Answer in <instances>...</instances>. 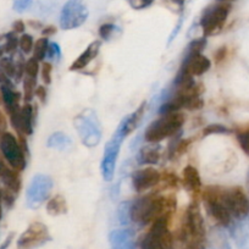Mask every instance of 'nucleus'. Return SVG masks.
I'll return each mask as SVG.
<instances>
[{"label": "nucleus", "instance_id": "11", "mask_svg": "<svg viewBox=\"0 0 249 249\" xmlns=\"http://www.w3.org/2000/svg\"><path fill=\"white\" fill-rule=\"evenodd\" d=\"M222 199L232 217L237 220L248 217L249 198L242 187L234 186L231 188H222Z\"/></svg>", "mask_w": 249, "mask_h": 249}, {"label": "nucleus", "instance_id": "47", "mask_svg": "<svg viewBox=\"0 0 249 249\" xmlns=\"http://www.w3.org/2000/svg\"><path fill=\"white\" fill-rule=\"evenodd\" d=\"M13 238H14V233L9 234L8 238H6L5 241L3 242V244L0 246V249H8V247L10 246V243H11V241H13Z\"/></svg>", "mask_w": 249, "mask_h": 249}, {"label": "nucleus", "instance_id": "45", "mask_svg": "<svg viewBox=\"0 0 249 249\" xmlns=\"http://www.w3.org/2000/svg\"><path fill=\"white\" fill-rule=\"evenodd\" d=\"M25 28H26V26H25V22H23V21L18 20L13 23V31L15 33H23L25 32Z\"/></svg>", "mask_w": 249, "mask_h": 249}, {"label": "nucleus", "instance_id": "23", "mask_svg": "<svg viewBox=\"0 0 249 249\" xmlns=\"http://www.w3.org/2000/svg\"><path fill=\"white\" fill-rule=\"evenodd\" d=\"M161 153H160V145L158 144H150L145 145L138 153L137 160L140 164H148V165H154L158 164L160 160Z\"/></svg>", "mask_w": 249, "mask_h": 249}, {"label": "nucleus", "instance_id": "52", "mask_svg": "<svg viewBox=\"0 0 249 249\" xmlns=\"http://www.w3.org/2000/svg\"><path fill=\"white\" fill-rule=\"evenodd\" d=\"M231 1H234V0H217V3H231Z\"/></svg>", "mask_w": 249, "mask_h": 249}, {"label": "nucleus", "instance_id": "40", "mask_svg": "<svg viewBox=\"0 0 249 249\" xmlns=\"http://www.w3.org/2000/svg\"><path fill=\"white\" fill-rule=\"evenodd\" d=\"M32 4V0H14V9L18 13H23Z\"/></svg>", "mask_w": 249, "mask_h": 249}, {"label": "nucleus", "instance_id": "31", "mask_svg": "<svg viewBox=\"0 0 249 249\" xmlns=\"http://www.w3.org/2000/svg\"><path fill=\"white\" fill-rule=\"evenodd\" d=\"M230 130L224 126V124H208L207 127L203 130V136L207 137V136H212V135H224V133H229Z\"/></svg>", "mask_w": 249, "mask_h": 249}, {"label": "nucleus", "instance_id": "32", "mask_svg": "<svg viewBox=\"0 0 249 249\" xmlns=\"http://www.w3.org/2000/svg\"><path fill=\"white\" fill-rule=\"evenodd\" d=\"M38 72H39V61L36 57H31L25 64V73L26 76L37 78Z\"/></svg>", "mask_w": 249, "mask_h": 249}, {"label": "nucleus", "instance_id": "44", "mask_svg": "<svg viewBox=\"0 0 249 249\" xmlns=\"http://www.w3.org/2000/svg\"><path fill=\"white\" fill-rule=\"evenodd\" d=\"M6 128H8V120L4 112L0 111V137L6 132Z\"/></svg>", "mask_w": 249, "mask_h": 249}, {"label": "nucleus", "instance_id": "28", "mask_svg": "<svg viewBox=\"0 0 249 249\" xmlns=\"http://www.w3.org/2000/svg\"><path fill=\"white\" fill-rule=\"evenodd\" d=\"M0 70L3 71L9 78H15L16 62L11 57H1L0 59Z\"/></svg>", "mask_w": 249, "mask_h": 249}, {"label": "nucleus", "instance_id": "54", "mask_svg": "<svg viewBox=\"0 0 249 249\" xmlns=\"http://www.w3.org/2000/svg\"><path fill=\"white\" fill-rule=\"evenodd\" d=\"M3 103V98H1V94H0V104Z\"/></svg>", "mask_w": 249, "mask_h": 249}, {"label": "nucleus", "instance_id": "24", "mask_svg": "<svg viewBox=\"0 0 249 249\" xmlns=\"http://www.w3.org/2000/svg\"><path fill=\"white\" fill-rule=\"evenodd\" d=\"M47 145L52 149L60 150V152H65L72 147V140L70 136H68L64 132H55L48 138Z\"/></svg>", "mask_w": 249, "mask_h": 249}, {"label": "nucleus", "instance_id": "35", "mask_svg": "<svg viewBox=\"0 0 249 249\" xmlns=\"http://www.w3.org/2000/svg\"><path fill=\"white\" fill-rule=\"evenodd\" d=\"M130 207L131 204H128L127 202L122 203L119 208V220L122 225L127 224L128 219H130Z\"/></svg>", "mask_w": 249, "mask_h": 249}, {"label": "nucleus", "instance_id": "13", "mask_svg": "<svg viewBox=\"0 0 249 249\" xmlns=\"http://www.w3.org/2000/svg\"><path fill=\"white\" fill-rule=\"evenodd\" d=\"M210 68H212V61L204 54H202V52H197L188 47V50L182 61L181 69L177 73L195 77V76L204 75L210 70Z\"/></svg>", "mask_w": 249, "mask_h": 249}, {"label": "nucleus", "instance_id": "15", "mask_svg": "<svg viewBox=\"0 0 249 249\" xmlns=\"http://www.w3.org/2000/svg\"><path fill=\"white\" fill-rule=\"evenodd\" d=\"M161 181V174L152 166L137 170L132 175V186L137 193H143Z\"/></svg>", "mask_w": 249, "mask_h": 249}, {"label": "nucleus", "instance_id": "12", "mask_svg": "<svg viewBox=\"0 0 249 249\" xmlns=\"http://www.w3.org/2000/svg\"><path fill=\"white\" fill-rule=\"evenodd\" d=\"M53 190L52 177L44 174H38L31 179L30 186L26 192V202L28 208L37 209L49 197Z\"/></svg>", "mask_w": 249, "mask_h": 249}, {"label": "nucleus", "instance_id": "38", "mask_svg": "<svg viewBox=\"0 0 249 249\" xmlns=\"http://www.w3.org/2000/svg\"><path fill=\"white\" fill-rule=\"evenodd\" d=\"M190 143H191L190 140H181L178 141V142H176V144H175V148H174V152L171 153V157L172 154L174 155L184 154V153L187 152V149H188V147H190Z\"/></svg>", "mask_w": 249, "mask_h": 249}, {"label": "nucleus", "instance_id": "14", "mask_svg": "<svg viewBox=\"0 0 249 249\" xmlns=\"http://www.w3.org/2000/svg\"><path fill=\"white\" fill-rule=\"evenodd\" d=\"M50 241L49 230L43 222H32L18 239V249H36Z\"/></svg>", "mask_w": 249, "mask_h": 249}, {"label": "nucleus", "instance_id": "26", "mask_svg": "<svg viewBox=\"0 0 249 249\" xmlns=\"http://www.w3.org/2000/svg\"><path fill=\"white\" fill-rule=\"evenodd\" d=\"M36 88H37V78L25 76V78H23V100L26 103L32 102Z\"/></svg>", "mask_w": 249, "mask_h": 249}, {"label": "nucleus", "instance_id": "46", "mask_svg": "<svg viewBox=\"0 0 249 249\" xmlns=\"http://www.w3.org/2000/svg\"><path fill=\"white\" fill-rule=\"evenodd\" d=\"M55 33H56V27H54V26H47V27H44V30L42 31V35L47 38L55 35Z\"/></svg>", "mask_w": 249, "mask_h": 249}, {"label": "nucleus", "instance_id": "4", "mask_svg": "<svg viewBox=\"0 0 249 249\" xmlns=\"http://www.w3.org/2000/svg\"><path fill=\"white\" fill-rule=\"evenodd\" d=\"M75 128L82 141L83 145L88 148L97 147L102 141L103 128L97 112L92 109L83 110L75 119Z\"/></svg>", "mask_w": 249, "mask_h": 249}, {"label": "nucleus", "instance_id": "9", "mask_svg": "<svg viewBox=\"0 0 249 249\" xmlns=\"http://www.w3.org/2000/svg\"><path fill=\"white\" fill-rule=\"evenodd\" d=\"M0 153L3 154L8 164L16 171H23L27 166L26 152L13 133L5 132L0 137Z\"/></svg>", "mask_w": 249, "mask_h": 249}, {"label": "nucleus", "instance_id": "48", "mask_svg": "<svg viewBox=\"0 0 249 249\" xmlns=\"http://www.w3.org/2000/svg\"><path fill=\"white\" fill-rule=\"evenodd\" d=\"M3 217V198H1V190H0V220Z\"/></svg>", "mask_w": 249, "mask_h": 249}, {"label": "nucleus", "instance_id": "37", "mask_svg": "<svg viewBox=\"0 0 249 249\" xmlns=\"http://www.w3.org/2000/svg\"><path fill=\"white\" fill-rule=\"evenodd\" d=\"M61 56V49H60V45L57 43H49V47H48V53L47 57L52 60H59Z\"/></svg>", "mask_w": 249, "mask_h": 249}, {"label": "nucleus", "instance_id": "29", "mask_svg": "<svg viewBox=\"0 0 249 249\" xmlns=\"http://www.w3.org/2000/svg\"><path fill=\"white\" fill-rule=\"evenodd\" d=\"M18 33L9 32L5 35V43H4V49H5V53L8 54H14L18 49Z\"/></svg>", "mask_w": 249, "mask_h": 249}, {"label": "nucleus", "instance_id": "19", "mask_svg": "<svg viewBox=\"0 0 249 249\" xmlns=\"http://www.w3.org/2000/svg\"><path fill=\"white\" fill-rule=\"evenodd\" d=\"M182 184L187 191L193 193L202 192V178L199 171L192 165H187L182 171Z\"/></svg>", "mask_w": 249, "mask_h": 249}, {"label": "nucleus", "instance_id": "1", "mask_svg": "<svg viewBox=\"0 0 249 249\" xmlns=\"http://www.w3.org/2000/svg\"><path fill=\"white\" fill-rule=\"evenodd\" d=\"M176 208V200L161 195H150L136 199L130 207V219L140 226L153 224L158 219L171 216Z\"/></svg>", "mask_w": 249, "mask_h": 249}, {"label": "nucleus", "instance_id": "33", "mask_svg": "<svg viewBox=\"0 0 249 249\" xmlns=\"http://www.w3.org/2000/svg\"><path fill=\"white\" fill-rule=\"evenodd\" d=\"M236 137L237 141H238L241 149L249 157V128L237 132Z\"/></svg>", "mask_w": 249, "mask_h": 249}, {"label": "nucleus", "instance_id": "34", "mask_svg": "<svg viewBox=\"0 0 249 249\" xmlns=\"http://www.w3.org/2000/svg\"><path fill=\"white\" fill-rule=\"evenodd\" d=\"M115 31H116V26L114 23H103L99 27V36L102 39L109 40L114 36Z\"/></svg>", "mask_w": 249, "mask_h": 249}, {"label": "nucleus", "instance_id": "42", "mask_svg": "<svg viewBox=\"0 0 249 249\" xmlns=\"http://www.w3.org/2000/svg\"><path fill=\"white\" fill-rule=\"evenodd\" d=\"M35 95L39 99V102L42 103V104H44V103L47 102V89H45L44 86H38V87L36 88Z\"/></svg>", "mask_w": 249, "mask_h": 249}, {"label": "nucleus", "instance_id": "36", "mask_svg": "<svg viewBox=\"0 0 249 249\" xmlns=\"http://www.w3.org/2000/svg\"><path fill=\"white\" fill-rule=\"evenodd\" d=\"M126 1L135 10H143V9L152 6L154 3V0H126Z\"/></svg>", "mask_w": 249, "mask_h": 249}, {"label": "nucleus", "instance_id": "8", "mask_svg": "<svg viewBox=\"0 0 249 249\" xmlns=\"http://www.w3.org/2000/svg\"><path fill=\"white\" fill-rule=\"evenodd\" d=\"M231 11L230 3H217L209 6L200 18V28L204 37H210L220 33L226 23Z\"/></svg>", "mask_w": 249, "mask_h": 249}, {"label": "nucleus", "instance_id": "5", "mask_svg": "<svg viewBox=\"0 0 249 249\" xmlns=\"http://www.w3.org/2000/svg\"><path fill=\"white\" fill-rule=\"evenodd\" d=\"M202 199L205 210L220 226L229 227L232 224V215L222 199V188L219 186H208L202 191Z\"/></svg>", "mask_w": 249, "mask_h": 249}, {"label": "nucleus", "instance_id": "18", "mask_svg": "<svg viewBox=\"0 0 249 249\" xmlns=\"http://www.w3.org/2000/svg\"><path fill=\"white\" fill-rule=\"evenodd\" d=\"M100 47H102V42H99V40H94V42L90 43V44L86 48V50H83V52L81 53L80 56L71 64L70 71H73V72H75V71H81L83 70V69L87 68L90 62L98 56V54H99L100 52Z\"/></svg>", "mask_w": 249, "mask_h": 249}, {"label": "nucleus", "instance_id": "41", "mask_svg": "<svg viewBox=\"0 0 249 249\" xmlns=\"http://www.w3.org/2000/svg\"><path fill=\"white\" fill-rule=\"evenodd\" d=\"M226 56H227V48L221 47V48H219L216 52H215L214 60L216 64H220V62H222L225 59H226Z\"/></svg>", "mask_w": 249, "mask_h": 249}, {"label": "nucleus", "instance_id": "55", "mask_svg": "<svg viewBox=\"0 0 249 249\" xmlns=\"http://www.w3.org/2000/svg\"><path fill=\"white\" fill-rule=\"evenodd\" d=\"M248 229H249V215H248Z\"/></svg>", "mask_w": 249, "mask_h": 249}, {"label": "nucleus", "instance_id": "3", "mask_svg": "<svg viewBox=\"0 0 249 249\" xmlns=\"http://www.w3.org/2000/svg\"><path fill=\"white\" fill-rule=\"evenodd\" d=\"M186 121V116L181 111L160 115L159 119L153 121L144 132L145 142L158 144L166 138L177 135Z\"/></svg>", "mask_w": 249, "mask_h": 249}, {"label": "nucleus", "instance_id": "7", "mask_svg": "<svg viewBox=\"0 0 249 249\" xmlns=\"http://www.w3.org/2000/svg\"><path fill=\"white\" fill-rule=\"evenodd\" d=\"M126 137L127 136L124 133L122 124L120 122L112 137L110 138L109 142L104 147V155H103L102 164H100V171H102L104 181L110 182L114 178L115 167H116L117 158H119L120 149H121V143Z\"/></svg>", "mask_w": 249, "mask_h": 249}, {"label": "nucleus", "instance_id": "25", "mask_svg": "<svg viewBox=\"0 0 249 249\" xmlns=\"http://www.w3.org/2000/svg\"><path fill=\"white\" fill-rule=\"evenodd\" d=\"M47 212L52 216H59V215L66 214L68 212V203L61 195H56L50 198L47 203Z\"/></svg>", "mask_w": 249, "mask_h": 249}, {"label": "nucleus", "instance_id": "49", "mask_svg": "<svg viewBox=\"0 0 249 249\" xmlns=\"http://www.w3.org/2000/svg\"><path fill=\"white\" fill-rule=\"evenodd\" d=\"M170 1H172L174 4H176V5H178L179 8H182L184 4V0H170Z\"/></svg>", "mask_w": 249, "mask_h": 249}, {"label": "nucleus", "instance_id": "30", "mask_svg": "<svg viewBox=\"0 0 249 249\" xmlns=\"http://www.w3.org/2000/svg\"><path fill=\"white\" fill-rule=\"evenodd\" d=\"M18 47L22 50L23 54H30L35 47V42H33V37L27 33H23L18 39Z\"/></svg>", "mask_w": 249, "mask_h": 249}, {"label": "nucleus", "instance_id": "27", "mask_svg": "<svg viewBox=\"0 0 249 249\" xmlns=\"http://www.w3.org/2000/svg\"><path fill=\"white\" fill-rule=\"evenodd\" d=\"M48 47H49V40H48V38H39L35 43V47H33V57H36L38 61H43L47 57Z\"/></svg>", "mask_w": 249, "mask_h": 249}, {"label": "nucleus", "instance_id": "17", "mask_svg": "<svg viewBox=\"0 0 249 249\" xmlns=\"http://www.w3.org/2000/svg\"><path fill=\"white\" fill-rule=\"evenodd\" d=\"M0 94H1V98H3L4 107H5L9 117L20 111L21 94L18 92H16L14 86L0 85Z\"/></svg>", "mask_w": 249, "mask_h": 249}, {"label": "nucleus", "instance_id": "10", "mask_svg": "<svg viewBox=\"0 0 249 249\" xmlns=\"http://www.w3.org/2000/svg\"><path fill=\"white\" fill-rule=\"evenodd\" d=\"M88 18L87 5L83 0H68L60 14V27L62 30H75L81 27Z\"/></svg>", "mask_w": 249, "mask_h": 249}, {"label": "nucleus", "instance_id": "6", "mask_svg": "<svg viewBox=\"0 0 249 249\" xmlns=\"http://www.w3.org/2000/svg\"><path fill=\"white\" fill-rule=\"evenodd\" d=\"M169 216L158 219L142 237L140 249H172V236L169 230Z\"/></svg>", "mask_w": 249, "mask_h": 249}, {"label": "nucleus", "instance_id": "16", "mask_svg": "<svg viewBox=\"0 0 249 249\" xmlns=\"http://www.w3.org/2000/svg\"><path fill=\"white\" fill-rule=\"evenodd\" d=\"M0 179L4 183L5 188H8L15 195H18V192L21 191V186H22L20 174L11 166H8L1 158H0Z\"/></svg>", "mask_w": 249, "mask_h": 249}, {"label": "nucleus", "instance_id": "39", "mask_svg": "<svg viewBox=\"0 0 249 249\" xmlns=\"http://www.w3.org/2000/svg\"><path fill=\"white\" fill-rule=\"evenodd\" d=\"M52 64H50V62H44L42 68V78L43 81H44L45 85H50V83H52Z\"/></svg>", "mask_w": 249, "mask_h": 249}, {"label": "nucleus", "instance_id": "22", "mask_svg": "<svg viewBox=\"0 0 249 249\" xmlns=\"http://www.w3.org/2000/svg\"><path fill=\"white\" fill-rule=\"evenodd\" d=\"M230 233L238 249H249V232L241 222H233L229 226Z\"/></svg>", "mask_w": 249, "mask_h": 249}, {"label": "nucleus", "instance_id": "43", "mask_svg": "<svg viewBox=\"0 0 249 249\" xmlns=\"http://www.w3.org/2000/svg\"><path fill=\"white\" fill-rule=\"evenodd\" d=\"M161 178L164 179V181L166 182V184H169L170 187H175L177 184V182H178L176 175L172 174V172H166V174H164V176H161Z\"/></svg>", "mask_w": 249, "mask_h": 249}, {"label": "nucleus", "instance_id": "2", "mask_svg": "<svg viewBox=\"0 0 249 249\" xmlns=\"http://www.w3.org/2000/svg\"><path fill=\"white\" fill-rule=\"evenodd\" d=\"M179 241L183 249H205L207 232L200 205L197 200L191 202L182 217Z\"/></svg>", "mask_w": 249, "mask_h": 249}, {"label": "nucleus", "instance_id": "53", "mask_svg": "<svg viewBox=\"0 0 249 249\" xmlns=\"http://www.w3.org/2000/svg\"><path fill=\"white\" fill-rule=\"evenodd\" d=\"M247 188H248V193H249V170H248V174H247Z\"/></svg>", "mask_w": 249, "mask_h": 249}, {"label": "nucleus", "instance_id": "50", "mask_svg": "<svg viewBox=\"0 0 249 249\" xmlns=\"http://www.w3.org/2000/svg\"><path fill=\"white\" fill-rule=\"evenodd\" d=\"M28 23H30L31 26H33V28H39V27H38V26H40L39 22H35V21H30V22H28Z\"/></svg>", "mask_w": 249, "mask_h": 249}, {"label": "nucleus", "instance_id": "51", "mask_svg": "<svg viewBox=\"0 0 249 249\" xmlns=\"http://www.w3.org/2000/svg\"><path fill=\"white\" fill-rule=\"evenodd\" d=\"M5 53V49H4V45H0V59L3 56V54Z\"/></svg>", "mask_w": 249, "mask_h": 249}, {"label": "nucleus", "instance_id": "21", "mask_svg": "<svg viewBox=\"0 0 249 249\" xmlns=\"http://www.w3.org/2000/svg\"><path fill=\"white\" fill-rule=\"evenodd\" d=\"M207 244L209 249H231L229 237L220 227H213L207 236Z\"/></svg>", "mask_w": 249, "mask_h": 249}, {"label": "nucleus", "instance_id": "20", "mask_svg": "<svg viewBox=\"0 0 249 249\" xmlns=\"http://www.w3.org/2000/svg\"><path fill=\"white\" fill-rule=\"evenodd\" d=\"M36 114H37L36 107H33L31 103H26L21 107V131L26 137L32 135L35 130Z\"/></svg>", "mask_w": 249, "mask_h": 249}]
</instances>
